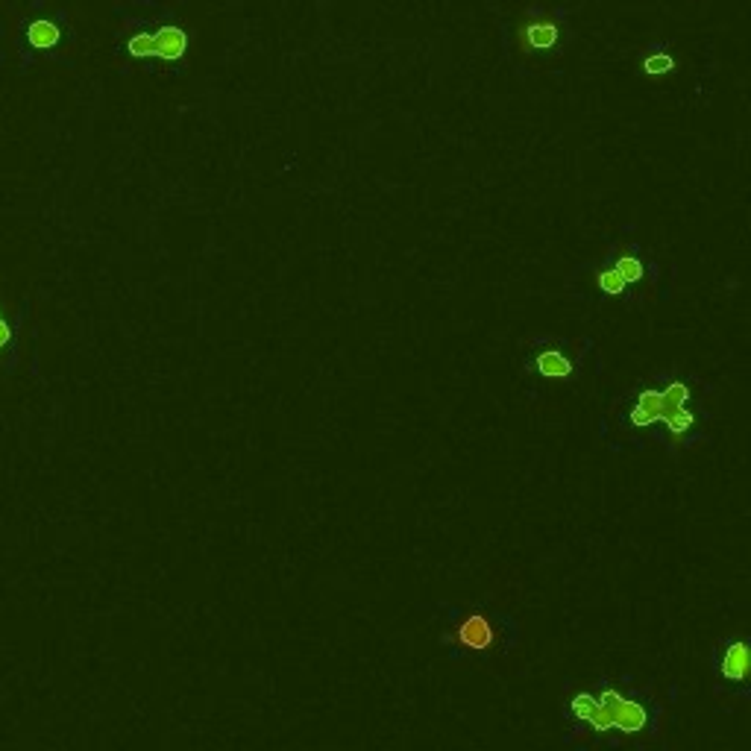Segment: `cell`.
Wrapping results in <instances>:
<instances>
[{
    "mask_svg": "<svg viewBox=\"0 0 751 751\" xmlns=\"http://www.w3.org/2000/svg\"><path fill=\"white\" fill-rule=\"evenodd\" d=\"M567 36V15L564 9H546L540 3H531L529 9L517 18V47L520 53H555Z\"/></svg>",
    "mask_w": 751,
    "mask_h": 751,
    "instance_id": "6da1fadb",
    "label": "cell"
},
{
    "mask_svg": "<svg viewBox=\"0 0 751 751\" xmlns=\"http://www.w3.org/2000/svg\"><path fill=\"white\" fill-rule=\"evenodd\" d=\"M188 50V33L177 24H165L153 33V56L165 62H179Z\"/></svg>",
    "mask_w": 751,
    "mask_h": 751,
    "instance_id": "7a4b0ae2",
    "label": "cell"
},
{
    "mask_svg": "<svg viewBox=\"0 0 751 751\" xmlns=\"http://www.w3.org/2000/svg\"><path fill=\"white\" fill-rule=\"evenodd\" d=\"M458 640H461L467 649L482 652V649H487V646L493 643V628H490V622H487L485 617H470L461 625Z\"/></svg>",
    "mask_w": 751,
    "mask_h": 751,
    "instance_id": "3957f363",
    "label": "cell"
},
{
    "mask_svg": "<svg viewBox=\"0 0 751 751\" xmlns=\"http://www.w3.org/2000/svg\"><path fill=\"white\" fill-rule=\"evenodd\" d=\"M534 367H537V373L546 376V379H570V376H573L570 358L564 353H558V350H546V353L537 355Z\"/></svg>",
    "mask_w": 751,
    "mask_h": 751,
    "instance_id": "277c9868",
    "label": "cell"
},
{
    "mask_svg": "<svg viewBox=\"0 0 751 751\" xmlns=\"http://www.w3.org/2000/svg\"><path fill=\"white\" fill-rule=\"evenodd\" d=\"M746 669H749V646L743 640L731 643L728 652H725V661H722V675L728 681H743L746 678Z\"/></svg>",
    "mask_w": 751,
    "mask_h": 751,
    "instance_id": "5b68a950",
    "label": "cell"
},
{
    "mask_svg": "<svg viewBox=\"0 0 751 751\" xmlns=\"http://www.w3.org/2000/svg\"><path fill=\"white\" fill-rule=\"evenodd\" d=\"M59 27L53 21H33L30 30H27V39L36 50H50V47L59 45Z\"/></svg>",
    "mask_w": 751,
    "mask_h": 751,
    "instance_id": "8992f818",
    "label": "cell"
},
{
    "mask_svg": "<svg viewBox=\"0 0 751 751\" xmlns=\"http://www.w3.org/2000/svg\"><path fill=\"white\" fill-rule=\"evenodd\" d=\"M614 270H617L619 276L625 279V285L628 282H640L643 279V262L634 256V253H622L617 259V265H614Z\"/></svg>",
    "mask_w": 751,
    "mask_h": 751,
    "instance_id": "52a82bcc",
    "label": "cell"
},
{
    "mask_svg": "<svg viewBox=\"0 0 751 751\" xmlns=\"http://www.w3.org/2000/svg\"><path fill=\"white\" fill-rule=\"evenodd\" d=\"M643 71L649 74V77H663V74H669V71H675V59L669 56V53H649L646 59H643Z\"/></svg>",
    "mask_w": 751,
    "mask_h": 751,
    "instance_id": "ba28073f",
    "label": "cell"
},
{
    "mask_svg": "<svg viewBox=\"0 0 751 751\" xmlns=\"http://www.w3.org/2000/svg\"><path fill=\"white\" fill-rule=\"evenodd\" d=\"M693 423H696V420H693V414H690V411H687V408H681V411H675V414H672V417H669V420H666V426H669V432H672V435H675V438H681V435H687V432H690V429H693Z\"/></svg>",
    "mask_w": 751,
    "mask_h": 751,
    "instance_id": "9c48e42d",
    "label": "cell"
},
{
    "mask_svg": "<svg viewBox=\"0 0 751 751\" xmlns=\"http://www.w3.org/2000/svg\"><path fill=\"white\" fill-rule=\"evenodd\" d=\"M127 53H130L133 59H147V56H153V36H150V33H138V36H133V39L127 42Z\"/></svg>",
    "mask_w": 751,
    "mask_h": 751,
    "instance_id": "30bf717a",
    "label": "cell"
},
{
    "mask_svg": "<svg viewBox=\"0 0 751 751\" xmlns=\"http://www.w3.org/2000/svg\"><path fill=\"white\" fill-rule=\"evenodd\" d=\"M599 288H602L605 294L617 297V294H622V288H625V279L619 276L614 267H611V270H602V273H599Z\"/></svg>",
    "mask_w": 751,
    "mask_h": 751,
    "instance_id": "8fae6325",
    "label": "cell"
},
{
    "mask_svg": "<svg viewBox=\"0 0 751 751\" xmlns=\"http://www.w3.org/2000/svg\"><path fill=\"white\" fill-rule=\"evenodd\" d=\"M9 341H12V329H9V323H6V320L0 317V350H3V347H6Z\"/></svg>",
    "mask_w": 751,
    "mask_h": 751,
    "instance_id": "7c38bea8",
    "label": "cell"
}]
</instances>
